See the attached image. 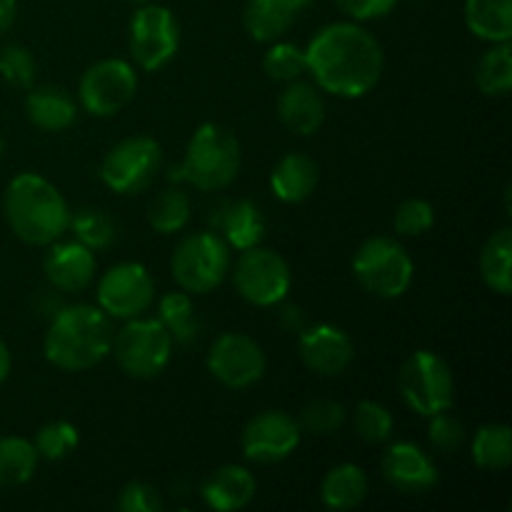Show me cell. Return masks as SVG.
I'll use <instances>...</instances> for the list:
<instances>
[{"label":"cell","mask_w":512,"mask_h":512,"mask_svg":"<svg viewBox=\"0 0 512 512\" xmlns=\"http://www.w3.org/2000/svg\"><path fill=\"white\" fill-rule=\"evenodd\" d=\"M305 65L323 93L355 100L380 83L385 55L370 30L355 20H338L313 35L305 48Z\"/></svg>","instance_id":"cell-1"},{"label":"cell","mask_w":512,"mask_h":512,"mask_svg":"<svg viewBox=\"0 0 512 512\" xmlns=\"http://www.w3.org/2000/svg\"><path fill=\"white\" fill-rule=\"evenodd\" d=\"M113 348V320L98 305L78 303L60 310L43 338V355L53 368L83 373L103 363Z\"/></svg>","instance_id":"cell-2"},{"label":"cell","mask_w":512,"mask_h":512,"mask_svg":"<svg viewBox=\"0 0 512 512\" xmlns=\"http://www.w3.org/2000/svg\"><path fill=\"white\" fill-rule=\"evenodd\" d=\"M3 213L10 230L28 245L55 243L70 228V208L63 193L38 173H20L5 188Z\"/></svg>","instance_id":"cell-3"},{"label":"cell","mask_w":512,"mask_h":512,"mask_svg":"<svg viewBox=\"0 0 512 512\" xmlns=\"http://www.w3.org/2000/svg\"><path fill=\"white\" fill-rule=\"evenodd\" d=\"M240 173V143L233 130L203 123L188 140L180 165L170 168V180L193 185L203 193H218L233 185Z\"/></svg>","instance_id":"cell-4"},{"label":"cell","mask_w":512,"mask_h":512,"mask_svg":"<svg viewBox=\"0 0 512 512\" xmlns=\"http://www.w3.org/2000/svg\"><path fill=\"white\" fill-rule=\"evenodd\" d=\"M353 275L375 298L398 300L413 285L415 263L398 240L375 235L353 255Z\"/></svg>","instance_id":"cell-5"},{"label":"cell","mask_w":512,"mask_h":512,"mask_svg":"<svg viewBox=\"0 0 512 512\" xmlns=\"http://www.w3.org/2000/svg\"><path fill=\"white\" fill-rule=\"evenodd\" d=\"M400 398L420 418L445 413L455 403V380L450 365L433 350H415L398 373Z\"/></svg>","instance_id":"cell-6"},{"label":"cell","mask_w":512,"mask_h":512,"mask_svg":"<svg viewBox=\"0 0 512 512\" xmlns=\"http://www.w3.org/2000/svg\"><path fill=\"white\" fill-rule=\"evenodd\" d=\"M115 363L128 378L150 380L168 368L173 358V338L158 318H130L113 335Z\"/></svg>","instance_id":"cell-7"},{"label":"cell","mask_w":512,"mask_h":512,"mask_svg":"<svg viewBox=\"0 0 512 512\" xmlns=\"http://www.w3.org/2000/svg\"><path fill=\"white\" fill-rule=\"evenodd\" d=\"M170 270L178 288L185 293H213L230 275V245L210 230L188 235L173 250Z\"/></svg>","instance_id":"cell-8"},{"label":"cell","mask_w":512,"mask_h":512,"mask_svg":"<svg viewBox=\"0 0 512 512\" xmlns=\"http://www.w3.org/2000/svg\"><path fill=\"white\" fill-rule=\"evenodd\" d=\"M233 285L245 303L255 308H273L288 298L293 273L283 255L255 245L240 250L233 265Z\"/></svg>","instance_id":"cell-9"},{"label":"cell","mask_w":512,"mask_h":512,"mask_svg":"<svg viewBox=\"0 0 512 512\" xmlns=\"http://www.w3.org/2000/svg\"><path fill=\"white\" fill-rule=\"evenodd\" d=\"M163 165V148L148 135H133L105 153L100 163V180L118 195H138L153 185Z\"/></svg>","instance_id":"cell-10"},{"label":"cell","mask_w":512,"mask_h":512,"mask_svg":"<svg viewBox=\"0 0 512 512\" xmlns=\"http://www.w3.org/2000/svg\"><path fill=\"white\" fill-rule=\"evenodd\" d=\"M130 55L145 73H158L178 55L180 25L173 10L145 3L130 18Z\"/></svg>","instance_id":"cell-11"},{"label":"cell","mask_w":512,"mask_h":512,"mask_svg":"<svg viewBox=\"0 0 512 512\" xmlns=\"http://www.w3.org/2000/svg\"><path fill=\"white\" fill-rule=\"evenodd\" d=\"M138 90V73L128 60H98L83 73L78 85L80 105L95 118H110L120 113Z\"/></svg>","instance_id":"cell-12"},{"label":"cell","mask_w":512,"mask_h":512,"mask_svg":"<svg viewBox=\"0 0 512 512\" xmlns=\"http://www.w3.org/2000/svg\"><path fill=\"white\" fill-rule=\"evenodd\" d=\"M155 298V283L140 263H118L103 273L98 283V308L110 320H130L148 313Z\"/></svg>","instance_id":"cell-13"},{"label":"cell","mask_w":512,"mask_h":512,"mask_svg":"<svg viewBox=\"0 0 512 512\" xmlns=\"http://www.w3.org/2000/svg\"><path fill=\"white\" fill-rule=\"evenodd\" d=\"M205 363L210 375L230 390H245L260 383L268 368L258 340L245 333H220L210 345Z\"/></svg>","instance_id":"cell-14"},{"label":"cell","mask_w":512,"mask_h":512,"mask_svg":"<svg viewBox=\"0 0 512 512\" xmlns=\"http://www.w3.org/2000/svg\"><path fill=\"white\" fill-rule=\"evenodd\" d=\"M303 430L285 410H263L245 423L240 448L248 463L275 465L298 450Z\"/></svg>","instance_id":"cell-15"},{"label":"cell","mask_w":512,"mask_h":512,"mask_svg":"<svg viewBox=\"0 0 512 512\" xmlns=\"http://www.w3.org/2000/svg\"><path fill=\"white\" fill-rule=\"evenodd\" d=\"M300 358L310 373L320 378H338L350 368L355 358V345L343 328L318 323L300 333Z\"/></svg>","instance_id":"cell-16"},{"label":"cell","mask_w":512,"mask_h":512,"mask_svg":"<svg viewBox=\"0 0 512 512\" xmlns=\"http://www.w3.org/2000/svg\"><path fill=\"white\" fill-rule=\"evenodd\" d=\"M383 478L403 495H423L438 485V465L420 445L400 440L385 448Z\"/></svg>","instance_id":"cell-17"},{"label":"cell","mask_w":512,"mask_h":512,"mask_svg":"<svg viewBox=\"0 0 512 512\" xmlns=\"http://www.w3.org/2000/svg\"><path fill=\"white\" fill-rule=\"evenodd\" d=\"M45 280L63 293H80L95 278V255L78 240H55L43 260Z\"/></svg>","instance_id":"cell-18"},{"label":"cell","mask_w":512,"mask_h":512,"mask_svg":"<svg viewBox=\"0 0 512 512\" xmlns=\"http://www.w3.org/2000/svg\"><path fill=\"white\" fill-rule=\"evenodd\" d=\"M278 118L290 133L315 135L325 120V100L315 83L293 80L278 95Z\"/></svg>","instance_id":"cell-19"},{"label":"cell","mask_w":512,"mask_h":512,"mask_svg":"<svg viewBox=\"0 0 512 512\" xmlns=\"http://www.w3.org/2000/svg\"><path fill=\"white\" fill-rule=\"evenodd\" d=\"M313 0H248L243 23L255 43H275L283 38Z\"/></svg>","instance_id":"cell-20"},{"label":"cell","mask_w":512,"mask_h":512,"mask_svg":"<svg viewBox=\"0 0 512 512\" xmlns=\"http://www.w3.org/2000/svg\"><path fill=\"white\" fill-rule=\"evenodd\" d=\"M255 490L258 483L245 465H223L205 480L203 500L218 512H235L253 503Z\"/></svg>","instance_id":"cell-21"},{"label":"cell","mask_w":512,"mask_h":512,"mask_svg":"<svg viewBox=\"0 0 512 512\" xmlns=\"http://www.w3.org/2000/svg\"><path fill=\"white\" fill-rule=\"evenodd\" d=\"M318 180L320 168L313 158L303 153H288L278 160L270 173V188L280 203L298 205L315 193Z\"/></svg>","instance_id":"cell-22"},{"label":"cell","mask_w":512,"mask_h":512,"mask_svg":"<svg viewBox=\"0 0 512 512\" xmlns=\"http://www.w3.org/2000/svg\"><path fill=\"white\" fill-rule=\"evenodd\" d=\"M25 115L38 130L63 133L78 118V103L73 100V95H68V90L55 88V85H40V88H28Z\"/></svg>","instance_id":"cell-23"},{"label":"cell","mask_w":512,"mask_h":512,"mask_svg":"<svg viewBox=\"0 0 512 512\" xmlns=\"http://www.w3.org/2000/svg\"><path fill=\"white\" fill-rule=\"evenodd\" d=\"M218 230L220 238L230 245L233 250H248L255 245L263 243L265 238V215L258 208V203L253 200H233V203H225L223 210L218 215Z\"/></svg>","instance_id":"cell-24"},{"label":"cell","mask_w":512,"mask_h":512,"mask_svg":"<svg viewBox=\"0 0 512 512\" xmlns=\"http://www.w3.org/2000/svg\"><path fill=\"white\" fill-rule=\"evenodd\" d=\"M368 498V475L360 465L343 463L328 470L320 483V500L328 510L345 512L358 508Z\"/></svg>","instance_id":"cell-25"},{"label":"cell","mask_w":512,"mask_h":512,"mask_svg":"<svg viewBox=\"0 0 512 512\" xmlns=\"http://www.w3.org/2000/svg\"><path fill=\"white\" fill-rule=\"evenodd\" d=\"M465 25L485 43H510L512 0H465Z\"/></svg>","instance_id":"cell-26"},{"label":"cell","mask_w":512,"mask_h":512,"mask_svg":"<svg viewBox=\"0 0 512 512\" xmlns=\"http://www.w3.org/2000/svg\"><path fill=\"white\" fill-rule=\"evenodd\" d=\"M480 278L493 293L508 298L512 293V230L500 228L480 250Z\"/></svg>","instance_id":"cell-27"},{"label":"cell","mask_w":512,"mask_h":512,"mask_svg":"<svg viewBox=\"0 0 512 512\" xmlns=\"http://www.w3.org/2000/svg\"><path fill=\"white\" fill-rule=\"evenodd\" d=\"M38 450L33 440L20 435L0 438V488H18L35 475L38 468Z\"/></svg>","instance_id":"cell-28"},{"label":"cell","mask_w":512,"mask_h":512,"mask_svg":"<svg viewBox=\"0 0 512 512\" xmlns=\"http://www.w3.org/2000/svg\"><path fill=\"white\" fill-rule=\"evenodd\" d=\"M470 455H473V463L480 470H490V473H498V470L510 468L512 463V430L505 423H488L483 428H478V433L473 435V445H470Z\"/></svg>","instance_id":"cell-29"},{"label":"cell","mask_w":512,"mask_h":512,"mask_svg":"<svg viewBox=\"0 0 512 512\" xmlns=\"http://www.w3.org/2000/svg\"><path fill=\"white\" fill-rule=\"evenodd\" d=\"M158 320L168 330L173 343L190 345L200 335V320L195 313V305L190 293L178 290V293H165L158 303Z\"/></svg>","instance_id":"cell-30"},{"label":"cell","mask_w":512,"mask_h":512,"mask_svg":"<svg viewBox=\"0 0 512 512\" xmlns=\"http://www.w3.org/2000/svg\"><path fill=\"white\" fill-rule=\"evenodd\" d=\"M475 68V85L485 98H505L512 88V45L490 43Z\"/></svg>","instance_id":"cell-31"},{"label":"cell","mask_w":512,"mask_h":512,"mask_svg":"<svg viewBox=\"0 0 512 512\" xmlns=\"http://www.w3.org/2000/svg\"><path fill=\"white\" fill-rule=\"evenodd\" d=\"M190 198L185 190L168 188L153 198L148 208V223L155 233L160 235H175L180 230L188 228L190 223Z\"/></svg>","instance_id":"cell-32"},{"label":"cell","mask_w":512,"mask_h":512,"mask_svg":"<svg viewBox=\"0 0 512 512\" xmlns=\"http://www.w3.org/2000/svg\"><path fill=\"white\" fill-rule=\"evenodd\" d=\"M75 240L90 250H105L115 243V223L108 213L95 208H83L70 215V228Z\"/></svg>","instance_id":"cell-33"},{"label":"cell","mask_w":512,"mask_h":512,"mask_svg":"<svg viewBox=\"0 0 512 512\" xmlns=\"http://www.w3.org/2000/svg\"><path fill=\"white\" fill-rule=\"evenodd\" d=\"M263 70L275 83H293L300 80V75L308 73L305 65V48H298L295 43H283L275 40L263 55Z\"/></svg>","instance_id":"cell-34"},{"label":"cell","mask_w":512,"mask_h":512,"mask_svg":"<svg viewBox=\"0 0 512 512\" xmlns=\"http://www.w3.org/2000/svg\"><path fill=\"white\" fill-rule=\"evenodd\" d=\"M353 428L360 440L370 445L385 443L393 435L395 420L390 410L378 400H360L353 413Z\"/></svg>","instance_id":"cell-35"},{"label":"cell","mask_w":512,"mask_h":512,"mask_svg":"<svg viewBox=\"0 0 512 512\" xmlns=\"http://www.w3.org/2000/svg\"><path fill=\"white\" fill-rule=\"evenodd\" d=\"M78 443H80L78 428H75L73 423H68V420H53V423H45L43 428L35 433V440H33L40 458L50 460V463L68 458V455L78 448Z\"/></svg>","instance_id":"cell-36"},{"label":"cell","mask_w":512,"mask_h":512,"mask_svg":"<svg viewBox=\"0 0 512 512\" xmlns=\"http://www.w3.org/2000/svg\"><path fill=\"white\" fill-rule=\"evenodd\" d=\"M35 70H38V65H35L33 53L25 45L8 43L0 48V78L8 85L20 90L33 88Z\"/></svg>","instance_id":"cell-37"},{"label":"cell","mask_w":512,"mask_h":512,"mask_svg":"<svg viewBox=\"0 0 512 512\" xmlns=\"http://www.w3.org/2000/svg\"><path fill=\"white\" fill-rule=\"evenodd\" d=\"M345 415L348 413H345V408L338 403V400L320 398L305 405L303 413H300L298 425L300 430H305V433L333 435L345 425Z\"/></svg>","instance_id":"cell-38"},{"label":"cell","mask_w":512,"mask_h":512,"mask_svg":"<svg viewBox=\"0 0 512 512\" xmlns=\"http://www.w3.org/2000/svg\"><path fill=\"white\" fill-rule=\"evenodd\" d=\"M435 225V208L423 198H408L398 205L393 218V228L405 238H420Z\"/></svg>","instance_id":"cell-39"},{"label":"cell","mask_w":512,"mask_h":512,"mask_svg":"<svg viewBox=\"0 0 512 512\" xmlns=\"http://www.w3.org/2000/svg\"><path fill=\"white\" fill-rule=\"evenodd\" d=\"M430 425H428V443L433 445L438 453L450 455V453H458L463 448L465 438H468V430L465 425L460 423L455 415H450V410L438 415H430Z\"/></svg>","instance_id":"cell-40"},{"label":"cell","mask_w":512,"mask_h":512,"mask_svg":"<svg viewBox=\"0 0 512 512\" xmlns=\"http://www.w3.org/2000/svg\"><path fill=\"white\" fill-rule=\"evenodd\" d=\"M118 510L123 512H160L163 498L148 483H128L118 495Z\"/></svg>","instance_id":"cell-41"},{"label":"cell","mask_w":512,"mask_h":512,"mask_svg":"<svg viewBox=\"0 0 512 512\" xmlns=\"http://www.w3.org/2000/svg\"><path fill=\"white\" fill-rule=\"evenodd\" d=\"M350 20H378L398 5V0H333Z\"/></svg>","instance_id":"cell-42"},{"label":"cell","mask_w":512,"mask_h":512,"mask_svg":"<svg viewBox=\"0 0 512 512\" xmlns=\"http://www.w3.org/2000/svg\"><path fill=\"white\" fill-rule=\"evenodd\" d=\"M18 15V0H0V35L8 33Z\"/></svg>","instance_id":"cell-43"},{"label":"cell","mask_w":512,"mask_h":512,"mask_svg":"<svg viewBox=\"0 0 512 512\" xmlns=\"http://www.w3.org/2000/svg\"><path fill=\"white\" fill-rule=\"evenodd\" d=\"M10 365H13V360H10V350H8V345L3 343V338H0V385L8 380Z\"/></svg>","instance_id":"cell-44"},{"label":"cell","mask_w":512,"mask_h":512,"mask_svg":"<svg viewBox=\"0 0 512 512\" xmlns=\"http://www.w3.org/2000/svg\"><path fill=\"white\" fill-rule=\"evenodd\" d=\"M3 153H5V140L3 135H0V158H3Z\"/></svg>","instance_id":"cell-45"},{"label":"cell","mask_w":512,"mask_h":512,"mask_svg":"<svg viewBox=\"0 0 512 512\" xmlns=\"http://www.w3.org/2000/svg\"><path fill=\"white\" fill-rule=\"evenodd\" d=\"M130 3H135V5H145V3H150V0H130Z\"/></svg>","instance_id":"cell-46"}]
</instances>
